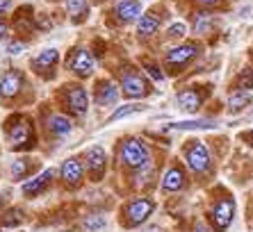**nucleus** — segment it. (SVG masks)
Returning <instances> with one entry per match:
<instances>
[{
    "label": "nucleus",
    "mask_w": 253,
    "mask_h": 232,
    "mask_svg": "<svg viewBox=\"0 0 253 232\" xmlns=\"http://www.w3.org/2000/svg\"><path fill=\"white\" fill-rule=\"evenodd\" d=\"M5 50H7V55H21V52L25 50V43L23 41H9V43H7L5 46Z\"/></svg>",
    "instance_id": "obj_31"
},
{
    "label": "nucleus",
    "mask_w": 253,
    "mask_h": 232,
    "mask_svg": "<svg viewBox=\"0 0 253 232\" xmlns=\"http://www.w3.org/2000/svg\"><path fill=\"white\" fill-rule=\"evenodd\" d=\"M7 30H9V28H7V23H5V21H0V39H5V37H7Z\"/></svg>",
    "instance_id": "obj_34"
},
{
    "label": "nucleus",
    "mask_w": 253,
    "mask_h": 232,
    "mask_svg": "<svg viewBox=\"0 0 253 232\" xmlns=\"http://www.w3.org/2000/svg\"><path fill=\"white\" fill-rule=\"evenodd\" d=\"M105 216L103 214H89L87 219H84V228H87L89 232H98V230H103L105 228Z\"/></svg>",
    "instance_id": "obj_28"
},
{
    "label": "nucleus",
    "mask_w": 253,
    "mask_h": 232,
    "mask_svg": "<svg viewBox=\"0 0 253 232\" xmlns=\"http://www.w3.org/2000/svg\"><path fill=\"white\" fill-rule=\"evenodd\" d=\"M217 123L212 121H183V123H169L165 130H214Z\"/></svg>",
    "instance_id": "obj_25"
},
{
    "label": "nucleus",
    "mask_w": 253,
    "mask_h": 232,
    "mask_svg": "<svg viewBox=\"0 0 253 232\" xmlns=\"http://www.w3.org/2000/svg\"><path fill=\"white\" fill-rule=\"evenodd\" d=\"M144 110H146V105H144V103L121 105L119 110H114L112 114H110V118H107V123H114V121H119V118H126V116H130V114H137V112H144Z\"/></svg>",
    "instance_id": "obj_26"
},
{
    "label": "nucleus",
    "mask_w": 253,
    "mask_h": 232,
    "mask_svg": "<svg viewBox=\"0 0 253 232\" xmlns=\"http://www.w3.org/2000/svg\"><path fill=\"white\" fill-rule=\"evenodd\" d=\"M235 219V200L230 193H224L221 198H217L210 207V221L214 232H224L228 230V226Z\"/></svg>",
    "instance_id": "obj_9"
},
{
    "label": "nucleus",
    "mask_w": 253,
    "mask_h": 232,
    "mask_svg": "<svg viewBox=\"0 0 253 232\" xmlns=\"http://www.w3.org/2000/svg\"><path fill=\"white\" fill-rule=\"evenodd\" d=\"M253 100V93L251 91H242V89H233L228 96V107L226 110L230 112V114H237V112L247 110L249 105H251Z\"/></svg>",
    "instance_id": "obj_22"
},
{
    "label": "nucleus",
    "mask_w": 253,
    "mask_h": 232,
    "mask_svg": "<svg viewBox=\"0 0 253 232\" xmlns=\"http://www.w3.org/2000/svg\"><path fill=\"white\" fill-rule=\"evenodd\" d=\"M28 87V80H25V73L18 69L7 71L5 76L0 77V98L2 100H14L21 96V91Z\"/></svg>",
    "instance_id": "obj_14"
},
{
    "label": "nucleus",
    "mask_w": 253,
    "mask_h": 232,
    "mask_svg": "<svg viewBox=\"0 0 253 232\" xmlns=\"http://www.w3.org/2000/svg\"><path fill=\"white\" fill-rule=\"evenodd\" d=\"M167 41H185V37H187V25L183 23V21H176V23H171L169 28H167Z\"/></svg>",
    "instance_id": "obj_27"
},
{
    "label": "nucleus",
    "mask_w": 253,
    "mask_h": 232,
    "mask_svg": "<svg viewBox=\"0 0 253 232\" xmlns=\"http://www.w3.org/2000/svg\"><path fill=\"white\" fill-rule=\"evenodd\" d=\"M119 87H121V93L126 98L130 100H139V98H146L153 93V87H151V80H148L135 64L132 66H126L121 71V80H119Z\"/></svg>",
    "instance_id": "obj_4"
},
{
    "label": "nucleus",
    "mask_w": 253,
    "mask_h": 232,
    "mask_svg": "<svg viewBox=\"0 0 253 232\" xmlns=\"http://www.w3.org/2000/svg\"><path fill=\"white\" fill-rule=\"evenodd\" d=\"M53 178H55V171H53V168H43L42 173H37L35 178H28V180L21 185V192H23L25 198L42 196L48 187L53 185Z\"/></svg>",
    "instance_id": "obj_17"
},
{
    "label": "nucleus",
    "mask_w": 253,
    "mask_h": 232,
    "mask_svg": "<svg viewBox=\"0 0 253 232\" xmlns=\"http://www.w3.org/2000/svg\"><path fill=\"white\" fill-rule=\"evenodd\" d=\"M196 232H210V230H208V226L203 228V223H196Z\"/></svg>",
    "instance_id": "obj_35"
},
{
    "label": "nucleus",
    "mask_w": 253,
    "mask_h": 232,
    "mask_svg": "<svg viewBox=\"0 0 253 232\" xmlns=\"http://www.w3.org/2000/svg\"><path fill=\"white\" fill-rule=\"evenodd\" d=\"M144 71H146V73L153 77L155 82H162V80H165V73L160 71V66L155 64V62H146V64H144Z\"/></svg>",
    "instance_id": "obj_30"
},
{
    "label": "nucleus",
    "mask_w": 253,
    "mask_h": 232,
    "mask_svg": "<svg viewBox=\"0 0 253 232\" xmlns=\"http://www.w3.org/2000/svg\"><path fill=\"white\" fill-rule=\"evenodd\" d=\"M117 157H119V164H121V166L130 168V171H137V168L151 157V151H148V146L141 139L128 137V139H124L119 144Z\"/></svg>",
    "instance_id": "obj_6"
},
{
    "label": "nucleus",
    "mask_w": 253,
    "mask_h": 232,
    "mask_svg": "<svg viewBox=\"0 0 253 232\" xmlns=\"http://www.w3.org/2000/svg\"><path fill=\"white\" fill-rule=\"evenodd\" d=\"M110 14H112L117 25H130L139 21V16L144 14V7H141V0H119Z\"/></svg>",
    "instance_id": "obj_15"
},
{
    "label": "nucleus",
    "mask_w": 253,
    "mask_h": 232,
    "mask_svg": "<svg viewBox=\"0 0 253 232\" xmlns=\"http://www.w3.org/2000/svg\"><path fill=\"white\" fill-rule=\"evenodd\" d=\"M214 28V14L206 12V9H199V12L192 14V32L194 35H208Z\"/></svg>",
    "instance_id": "obj_21"
},
{
    "label": "nucleus",
    "mask_w": 253,
    "mask_h": 232,
    "mask_svg": "<svg viewBox=\"0 0 253 232\" xmlns=\"http://www.w3.org/2000/svg\"><path fill=\"white\" fill-rule=\"evenodd\" d=\"M46 130L53 134V137L62 139V137L73 132V121H71L66 114H62V112H50V114L46 116Z\"/></svg>",
    "instance_id": "obj_20"
},
{
    "label": "nucleus",
    "mask_w": 253,
    "mask_h": 232,
    "mask_svg": "<svg viewBox=\"0 0 253 232\" xmlns=\"http://www.w3.org/2000/svg\"><path fill=\"white\" fill-rule=\"evenodd\" d=\"M185 185H187L185 168L180 166V164H171L165 171V175H162L160 189H162V193H176V192H180V189H185Z\"/></svg>",
    "instance_id": "obj_18"
},
{
    "label": "nucleus",
    "mask_w": 253,
    "mask_h": 232,
    "mask_svg": "<svg viewBox=\"0 0 253 232\" xmlns=\"http://www.w3.org/2000/svg\"><path fill=\"white\" fill-rule=\"evenodd\" d=\"M37 166H39V164H37L35 159H30V157H16L12 162V166H9V171H12L14 180H23V178H30V173H32Z\"/></svg>",
    "instance_id": "obj_23"
},
{
    "label": "nucleus",
    "mask_w": 253,
    "mask_h": 232,
    "mask_svg": "<svg viewBox=\"0 0 253 232\" xmlns=\"http://www.w3.org/2000/svg\"><path fill=\"white\" fill-rule=\"evenodd\" d=\"M155 212V200L148 196H137L124 205L121 209V223L126 228H139L141 223H146L151 214Z\"/></svg>",
    "instance_id": "obj_7"
},
{
    "label": "nucleus",
    "mask_w": 253,
    "mask_h": 232,
    "mask_svg": "<svg viewBox=\"0 0 253 232\" xmlns=\"http://www.w3.org/2000/svg\"><path fill=\"white\" fill-rule=\"evenodd\" d=\"M162 21H165L162 9H148V12H144L139 16V21H137V37L141 41L153 39L160 32V28H162Z\"/></svg>",
    "instance_id": "obj_16"
},
{
    "label": "nucleus",
    "mask_w": 253,
    "mask_h": 232,
    "mask_svg": "<svg viewBox=\"0 0 253 232\" xmlns=\"http://www.w3.org/2000/svg\"><path fill=\"white\" fill-rule=\"evenodd\" d=\"M5 134H7V141H9V148L16 153L32 151L37 146L35 123L25 114H14L12 118H7Z\"/></svg>",
    "instance_id": "obj_2"
},
{
    "label": "nucleus",
    "mask_w": 253,
    "mask_h": 232,
    "mask_svg": "<svg viewBox=\"0 0 253 232\" xmlns=\"http://www.w3.org/2000/svg\"><path fill=\"white\" fill-rule=\"evenodd\" d=\"M183 157L187 168L194 175L203 178V175L212 173V166H214V159H212V151L210 146L203 144L201 139H189L183 146Z\"/></svg>",
    "instance_id": "obj_3"
},
{
    "label": "nucleus",
    "mask_w": 253,
    "mask_h": 232,
    "mask_svg": "<svg viewBox=\"0 0 253 232\" xmlns=\"http://www.w3.org/2000/svg\"><path fill=\"white\" fill-rule=\"evenodd\" d=\"M57 64H59V50L57 48H46V50L37 52L35 57L30 59V69L35 71L39 77H43V80H53Z\"/></svg>",
    "instance_id": "obj_12"
},
{
    "label": "nucleus",
    "mask_w": 253,
    "mask_h": 232,
    "mask_svg": "<svg viewBox=\"0 0 253 232\" xmlns=\"http://www.w3.org/2000/svg\"><path fill=\"white\" fill-rule=\"evenodd\" d=\"M12 2H14V0H0V16H2L9 7H12Z\"/></svg>",
    "instance_id": "obj_32"
},
{
    "label": "nucleus",
    "mask_w": 253,
    "mask_h": 232,
    "mask_svg": "<svg viewBox=\"0 0 253 232\" xmlns=\"http://www.w3.org/2000/svg\"><path fill=\"white\" fill-rule=\"evenodd\" d=\"M83 166L87 171L89 180L91 182H100L105 178V171H107V153L103 146H89L84 151L83 157Z\"/></svg>",
    "instance_id": "obj_11"
},
{
    "label": "nucleus",
    "mask_w": 253,
    "mask_h": 232,
    "mask_svg": "<svg viewBox=\"0 0 253 232\" xmlns=\"http://www.w3.org/2000/svg\"><path fill=\"white\" fill-rule=\"evenodd\" d=\"M57 100L71 116H84L89 110V93L80 82L62 84V89L57 91Z\"/></svg>",
    "instance_id": "obj_5"
},
{
    "label": "nucleus",
    "mask_w": 253,
    "mask_h": 232,
    "mask_svg": "<svg viewBox=\"0 0 253 232\" xmlns=\"http://www.w3.org/2000/svg\"><path fill=\"white\" fill-rule=\"evenodd\" d=\"M59 180L66 189H78L84 180V166L80 157H66L59 166Z\"/></svg>",
    "instance_id": "obj_13"
},
{
    "label": "nucleus",
    "mask_w": 253,
    "mask_h": 232,
    "mask_svg": "<svg viewBox=\"0 0 253 232\" xmlns=\"http://www.w3.org/2000/svg\"><path fill=\"white\" fill-rule=\"evenodd\" d=\"M144 232H162V230H160L158 226H153V228H146V230H144Z\"/></svg>",
    "instance_id": "obj_36"
},
{
    "label": "nucleus",
    "mask_w": 253,
    "mask_h": 232,
    "mask_svg": "<svg viewBox=\"0 0 253 232\" xmlns=\"http://www.w3.org/2000/svg\"><path fill=\"white\" fill-rule=\"evenodd\" d=\"M196 5L201 9H206V12H212V9H219V7H224L228 0H194Z\"/></svg>",
    "instance_id": "obj_29"
},
{
    "label": "nucleus",
    "mask_w": 253,
    "mask_h": 232,
    "mask_svg": "<svg viewBox=\"0 0 253 232\" xmlns=\"http://www.w3.org/2000/svg\"><path fill=\"white\" fill-rule=\"evenodd\" d=\"M94 100L96 105L100 107H110V105H117L119 100V84L110 77H100L96 82V89H94Z\"/></svg>",
    "instance_id": "obj_19"
},
{
    "label": "nucleus",
    "mask_w": 253,
    "mask_h": 232,
    "mask_svg": "<svg viewBox=\"0 0 253 232\" xmlns=\"http://www.w3.org/2000/svg\"><path fill=\"white\" fill-rule=\"evenodd\" d=\"M66 14L73 23H84L89 16V2L87 0H66Z\"/></svg>",
    "instance_id": "obj_24"
},
{
    "label": "nucleus",
    "mask_w": 253,
    "mask_h": 232,
    "mask_svg": "<svg viewBox=\"0 0 253 232\" xmlns=\"http://www.w3.org/2000/svg\"><path fill=\"white\" fill-rule=\"evenodd\" d=\"M201 55V43L199 41H180L176 46H171L169 50L165 52V57H162V73L165 77H176L180 73L189 69V66L196 62V57Z\"/></svg>",
    "instance_id": "obj_1"
},
{
    "label": "nucleus",
    "mask_w": 253,
    "mask_h": 232,
    "mask_svg": "<svg viewBox=\"0 0 253 232\" xmlns=\"http://www.w3.org/2000/svg\"><path fill=\"white\" fill-rule=\"evenodd\" d=\"M242 139L247 141L249 146H253V130H249V132H244V134H242Z\"/></svg>",
    "instance_id": "obj_33"
},
{
    "label": "nucleus",
    "mask_w": 253,
    "mask_h": 232,
    "mask_svg": "<svg viewBox=\"0 0 253 232\" xmlns=\"http://www.w3.org/2000/svg\"><path fill=\"white\" fill-rule=\"evenodd\" d=\"M208 96H210V84H189L183 91H178L176 105L185 114H196L208 100Z\"/></svg>",
    "instance_id": "obj_8"
},
{
    "label": "nucleus",
    "mask_w": 253,
    "mask_h": 232,
    "mask_svg": "<svg viewBox=\"0 0 253 232\" xmlns=\"http://www.w3.org/2000/svg\"><path fill=\"white\" fill-rule=\"evenodd\" d=\"M66 69L76 77H80V80H87V77L94 76V69H96L94 55L83 46L73 48V50L69 52V57H66Z\"/></svg>",
    "instance_id": "obj_10"
}]
</instances>
